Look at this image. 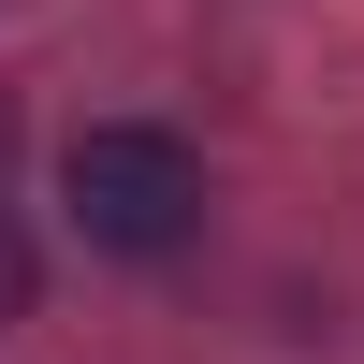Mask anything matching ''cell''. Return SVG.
Wrapping results in <instances>:
<instances>
[{"mask_svg":"<svg viewBox=\"0 0 364 364\" xmlns=\"http://www.w3.org/2000/svg\"><path fill=\"white\" fill-rule=\"evenodd\" d=\"M58 204H73V233L87 248H117V262H161V248H190L204 233V161L175 132H73V161H58Z\"/></svg>","mask_w":364,"mask_h":364,"instance_id":"6da1fadb","label":"cell"},{"mask_svg":"<svg viewBox=\"0 0 364 364\" xmlns=\"http://www.w3.org/2000/svg\"><path fill=\"white\" fill-rule=\"evenodd\" d=\"M29 291H44V262H29V233L0 219V336H15V321H29Z\"/></svg>","mask_w":364,"mask_h":364,"instance_id":"7a4b0ae2","label":"cell"}]
</instances>
